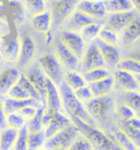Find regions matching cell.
<instances>
[{
  "label": "cell",
  "mask_w": 140,
  "mask_h": 150,
  "mask_svg": "<svg viewBox=\"0 0 140 150\" xmlns=\"http://www.w3.org/2000/svg\"><path fill=\"white\" fill-rule=\"evenodd\" d=\"M76 9L79 11L86 13L89 17L93 19H103L106 14L105 8H104L103 0L98 1H89V0H79Z\"/></svg>",
  "instance_id": "obj_15"
},
{
  "label": "cell",
  "mask_w": 140,
  "mask_h": 150,
  "mask_svg": "<svg viewBox=\"0 0 140 150\" xmlns=\"http://www.w3.org/2000/svg\"><path fill=\"white\" fill-rule=\"evenodd\" d=\"M26 144H28V128L26 126H22L20 129H18V134L12 149L14 150H26Z\"/></svg>",
  "instance_id": "obj_37"
},
{
  "label": "cell",
  "mask_w": 140,
  "mask_h": 150,
  "mask_svg": "<svg viewBox=\"0 0 140 150\" xmlns=\"http://www.w3.org/2000/svg\"><path fill=\"white\" fill-rule=\"evenodd\" d=\"M89 1H98V0H89Z\"/></svg>",
  "instance_id": "obj_52"
},
{
  "label": "cell",
  "mask_w": 140,
  "mask_h": 150,
  "mask_svg": "<svg viewBox=\"0 0 140 150\" xmlns=\"http://www.w3.org/2000/svg\"><path fill=\"white\" fill-rule=\"evenodd\" d=\"M17 83L20 86L23 90H24L28 94H29L30 98H32V99H34V100H37L41 102V98H40V94L37 93L36 89L34 88V86L31 82H30V80L25 77L24 75H23V72L21 71L20 76H19V78H18V81Z\"/></svg>",
  "instance_id": "obj_34"
},
{
  "label": "cell",
  "mask_w": 140,
  "mask_h": 150,
  "mask_svg": "<svg viewBox=\"0 0 140 150\" xmlns=\"http://www.w3.org/2000/svg\"><path fill=\"white\" fill-rule=\"evenodd\" d=\"M69 149L71 150H91L93 149L92 145L90 144V142L88 140L87 138L82 136L81 134H79L78 136L76 137L72 144L70 145Z\"/></svg>",
  "instance_id": "obj_40"
},
{
  "label": "cell",
  "mask_w": 140,
  "mask_h": 150,
  "mask_svg": "<svg viewBox=\"0 0 140 150\" xmlns=\"http://www.w3.org/2000/svg\"><path fill=\"white\" fill-rule=\"evenodd\" d=\"M138 149H140V147H139V148H138Z\"/></svg>",
  "instance_id": "obj_53"
},
{
  "label": "cell",
  "mask_w": 140,
  "mask_h": 150,
  "mask_svg": "<svg viewBox=\"0 0 140 150\" xmlns=\"http://www.w3.org/2000/svg\"><path fill=\"white\" fill-rule=\"evenodd\" d=\"M115 113L116 115L119 117L120 120H123V121H126L128 118L135 116V113H134V111H132V108H129L128 105H124V104L118 105L115 110Z\"/></svg>",
  "instance_id": "obj_43"
},
{
  "label": "cell",
  "mask_w": 140,
  "mask_h": 150,
  "mask_svg": "<svg viewBox=\"0 0 140 150\" xmlns=\"http://www.w3.org/2000/svg\"><path fill=\"white\" fill-rule=\"evenodd\" d=\"M59 40L62 43L66 46L67 48L76 55L79 59H81L83 56V53L86 50V42L81 38L79 32L76 31H69V30H64L59 33Z\"/></svg>",
  "instance_id": "obj_10"
},
{
  "label": "cell",
  "mask_w": 140,
  "mask_h": 150,
  "mask_svg": "<svg viewBox=\"0 0 140 150\" xmlns=\"http://www.w3.org/2000/svg\"><path fill=\"white\" fill-rule=\"evenodd\" d=\"M4 64H2V62H1V60H0V69H1V68H2V67H4Z\"/></svg>",
  "instance_id": "obj_51"
},
{
  "label": "cell",
  "mask_w": 140,
  "mask_h": 150,
  "mask_svg": "<svg viewBox=\"0 0 140 150\" xmlns=\"http://www.w3.org/2000/svg\"><path fill=\"white\" fill-rule=\"evenodd\" d=\"M45 135L43 130L40 132H29L28 130V144L26 149L28 150H35L41 149L44 146L45 142Z\"/></svg>",
  "instance_id": "obj_27"
},
{
  "label": "cell",
  "mask_w": 140,
  "mask_h": 150,
  "mask_svg": "<svg viewBox=\"0 0 140 150\" xmlns=\"http://www.w3.org/2000/svg\"><path fill=\"white\" fill-rule=\"evenodd\" d=\"M81 66L83 71L98 67H105L104 59L96 43H91L88 47H86L83 56L81 57Z\"/></svg>",
  "instance_id": "obj_12"
},
{
  "label": "cell",
  "mask_w": 140,
  "mask_h": 150,
  "mask_svg": "<svg viewBox=\"0 0 140 150\" xmlns=\"http://www.w3.org/2000/svg\"><path fill=\"white\" fill-rule=\"evenodd\" d=\"M23 8L28 17L35 16L46 10L45 0H23Z\"/></svg>",
  "instance_id": "obj_29"
},
{
  "label": "cell",
  "mask_w": 140,
  "mask_h": 150,
  "mask_svg": "<svg viewBox=\"0 0 140 150\" xmlns=\"http://www.w3.org/2000/svg\"><path fill=\"white\" fill-rule=\"evenodd\" d=\"M45 111V106L42 104L37 106L36 112L34 114L32 118H30L29 121L25 122V126L29 132H40L43 130L44 126H43V114Z\"/></svg>",
  "instance_id": "obj_26"
},
{
  "label": "cell",
  "mask_w": 140,
  "mask_h": 150,
  "mask_svg": "<svg viewBox=\"0 0 140 150\" xmlns=\"http://www.w3.org/2000/svg\"><path fill=\"white\" fill-rule=\"evenodd\" d=\"M108 75H111V72L105 67L93 68V69H90V70L83 71L82 74L83 78H84L87 83H90V82H93V81H98L100 79H103V78L107 77Z\"/></svg>",
  "instance_id": "obj_32"
},
{
  "label": "cell",
  "mask_w": 140,
  "mask_h": 150,
  "mask_svg": "<svg viewBox=\"0 0 140 150\" xmlns=\"http://www.w3.org/2000/svg\"><path fill=\"white\" fill-rule=\"evenodd\" d=\"M79 0H55L52 4V28H58L74 11Z\"/></svg>",
  "instance_id": "obj_8"
},
{
  "label": "cell",
  "mask_w": 140,
  "mask_h": 150,
  "mask_svg": "<svg viewBox=\"0 0 140 150\" xmlns=\"http://www.w3.org/2000/svg\"><path fill=\"white\" fill-rule=\"evenodd\" d=\"M20 74L17 66H4L0 69V98L6 96L9 89L17 83Z\"/></svg>",
  "instance_id": "obj_13"
},
{
  "label": "cell",
  "mask_w": 140,
  "mask_h": 150,
  "mask_svg": "<svg viewBox=\"0 0 140 150\" xmlns=\"http://www.w3.org/2000/svg\"><path fill=\"white\" fill-rule=\"evenodd\" d=\"M123 123H125L126 125L135 127V128H140V118L136 116H132L130 118H128L126 121H123Z\"/></svg>",
  "instance_id": "obj_46"
},
{
  "label": "cell",
  "mask_w": 140,
  "mask_h": 150,
  "mask_svg": "<svg viewBox=\"0 0 140 150\" xmlns=\"http://www.w3.org/2000/svg\"><path fill=\"white\" fill-rule=\"evenodd\" d=\"M114 83H115L114 77L112 75H108L103 79L93 81V82H90V83L87 84L91 89V92H92L93 96H101L108 94L112 91L113 87H114Z\"/></svg>",
  "instance_id": "obj_22"
},
{
  "label": "cell",
  "mask_w": 140,
  "mask_h": 150,
  "mask_svg": "<svg viewBox=\"0 0 140 150\" xmlns=\"http://www.w3.org/2000/svg\"><path fill=\"white\" fill-rule=\"evenodd\" d=\"M55 46H56V57L60 62V64H62L68 70H76L79 66L80 59L76 55L72 54L66 46L62 44L59 38L56 41Z\"/></svg>",
  "instance_id": "obj_17"
},
{
  "label": "cell",
  "mask_w": 140,
  "mask_h": 150,
  "mask_svg": "<svg viewBox=\"0 0 140 150\" xmlns=\"http://www.w3.org/2000/svg\"><path fill=\"white\" fill-rule=\"evenodd\" d=\"M4 122H6V126L7 127H11V128L14 129H20L22 126L25 125L24 118L21 116L18 112H12L6 114Z\"/></svg>",
  "instance_id": "obj_36"
},
{
  "label": "cell",
  "mask_w": 140,
  "mask_h": 150,
  "mask_svg": "<svg viewBox=\"0 0 140 150\" xmlns=\"http://www.w3.org/2000/svg\"><path fill=\"white\" fill-rule=\"evenodd\" d=\"M123 43L125 45H129L136 42L140 38V17L137 16L122 32Z\"/></svg>",
  "instance_id": "obj_23"
},
{
  "label": "cell",
  "mask_w": 140,
  "mask_h": 150,
  "mask_svg": "<svg viewBox=\"0 0 140 150\" xmlns=\"http://www.w3.org/2000/svg\"><path fill=\"white\" fill-rule=\"evenodd\" d=\"M137 80V83H138V88H139V92H140V75H135Z\"/></svg>",
  "instance_id": "obj_50"
},
{
  "label": "cell",
  "mask_w": 140,
  "mask_h": 150,
  "mask_svg": "<svg viewBox=\"0 0 140 150\" xmlns=\"http://www.w3.org/2000/svg\"><path fill=\"white\" fill-rule=\"evenodd\" d=\"M69 124H71V120H70L69 116L67 114H64L62 111L55 112L54 115L52 116V118H50L49 121H48V123L43 128L45 138L47 139V138L52 137L53 135L58 133L60 129L65 128Z\"/></svg>",
  "instance_id": "obj_14"
},
{
  "label": "cell",
  "mask_w": 140,
  "mask_h": 150,
  "mask_svg": "<svg viewBox=\"0 0 140 150\" xmlns=\"http://www.w3.org/2000/svg\"><path fill=\"white\" fill-rule=\"evenodd\" d=\"M112 134H113V138H112V139H113L122 149H126V150L136 149L135 146L132 145V142L129 140V138L126 136V134L124 133L122 129L113 128Z\"/></svg>",
  "instance_id": "obj_33"
},
{
  "label": "cell",
  "mask_w": 140,
  "mask_h": 150,
  "mask_svg": "<svg viewBox=\"0 0 140 150\" xmlns=\"http://www.w3.org/2000/svg\"><path fill=\"white\" fill-rule=\"evenodd\" d=\"M6 96L11 98V99H28V98H30L29 94L18 83H14L12 87L9 89V91L7 92Z\"/></svg>",
  "instance_id": "obj_42"
},
{
  "label": "cell",
  "mask_w": 140,
  "mask_h": 150,
  "mask_svg": "<svg viewBox=\"0 0 140 150\" xmlns=\"http://www.w3.org/2000/svg\"><path fill=\"white\" fill-rule=\"evenodd\" d=\"M2 101V108L6 114L12 112H18L20 108H24L26 105H35V106H40L42 103L40 101L34 100L32 98H28V99H11L8 96H4L1 98Z\"/></svg>",
  "instance_id": "obj_20"
},
{
  "label": "cell",
  "mask_w": 140,
  "mask_h": 150,
  "mask_svg": "<svg viewBox=\"0 0 140 150\" xmlns=\"http://www.w3.org/2000/svg\"><path fill=\"white\" fill-rule=\"evenodd\" d=\"M64 81L68 84V87L71 90H77L78 88L82 87L84 84H87L86 80L83 78V76L81 74H79L78 71L76 70H68L66 75L64 76Z\"/></svg>",
  "instance_id": "obj_28"
},
{
  "label": "cell",
  "mask_w": 140,
  "mask_h": 150,
  "mask_svg": "<svg viewBox=\"0 0 140 150\" xmlns=\"http://www.w3.org/2000/svg\"><path fill=\"white\" fill-rule=\"evenodd\" d=\"M126 103L134 111V113L140 114V92L127 91V93H126Z\"/></svg>",
  "instance_id": "obj_39"
},
{
  "label": "cell",
  "mask_w": 140,
  "mask_h": 150,
  "mask_svg": "<svg viewBox=\"0 0 140 150\" xmlns=\"http://www.w3.org/2000/svg\"><path fill=\"white\" fill-rule=\"evenodd\" d=\"M84 106L93 120H104L112 112L114 103L113 100L106 94L101 96H93L87 103H84Z\"/></svg>",
  "instance_id": "obj_6"
},
{
  "label": "cell",
  "mask_w": 140,
  "mask_h": 150,
  "mask_svg": "<svg viewBox=\"0 0 140 150\" xmlns=\"http://www.w3.org/2000/svg\"><path fill=\"white\" fill-rule=\"evenodd\" d=\"M101 28H102V25L100 24L99 22L95 21L83 26L82 29L79 31V33L81 35V38L84 40V42H91L98 38Z\"/></svg>",
  "instance_id": "obj_30"
},
{
  "label": "cell",
  "mask_w": 140,
  "mask_h": 150,
  "mask_svg": "<svg viewBox=\"0 0 140 150\" xmlns=\"http://www.w3.org/2000/svg\"><path fill=\"white\" fill-rule=\"evenodd\" d=\"M18 129L11 128V127H4L0 129V149L9 150L12 149L16 137H17Z\"/></svg>",
  "instance_id": "obj_25"
},
{
  "label": "cell",
  "mask_w": 140,
  "mask_h": 150,
  "mask_svg": "<svg viewBox=\"0 0 140 150\" xmlns=\"http://www.w3.org/2000/svg\"><path fill=\"white\" fill-rule=\"evenodd\" d=\"M95 21H96L95 19L89 17L88 14L81 12V11H79L78 9H74V11L69 14V17L64 21L62 24L65 25L66 30L79 32L83 26H86L89 23H92V22Z\"/></svg>",
  "instance_id": "obj_16"
},
{
  "label": "cell",
  "mask_w": 140,
  "mask_h": 150,
  "mask_svg": "<svg viewBox=\"0 0 140 150\" xmlns=\"http://www.w3.org/2000/svg\"><path fill=\"white\" fill-rule=\"evenodd\" d=\"M72 124L78 128L79 133L82 136L87 138L92 145L93 149H101V150H113V149H122L110 136L100 130L99 128L94 127V125L88 124L86 122L79 120L77 117L70 118Z\"/></svg>",
  "instance_id": "obj_2"
},
{
  "label": "cell",
  "mask_w": 140,
  "mask_h": 150,
  "mask_svg": "<svg viewBox=\"0 0 140 150\" xmlns=\"http://www.w3.org/2000/svg\"><path fill=\"white\" fill-rule=\"evenodd\" d=\"M116 68L118 69H124L129 72H132L134 75H140V62L135 58H125L120 59Z\"/></svg>",
  "instance_id": "obj_35"
},
{
  "label": "cell",
  "mask_w": 140,
  "mask_h": 150,
  "mask_svg": "<svg viewBox=\"0 0 140 150\" xmlns=\"http://www.w3.org/2000/svg\"><path fill=\"white\" fill-rule=\"evenodd\" d=\"M57 88L59 90L60 99H62V108L65 110V112L69 116V118L77 117L88 124L94 125V120L88 113L84 104L76 98L74 91L68 87V84L64 80L58 84Z\"/></svg>",
  "instance_id": "obj_1"
},
{
  "label": "cell",
  "mask_w": 140,
  "mask_h": 150,
  "mask_svg": "<svg viewBox=\"0 0 140 150\" xmlns=\"http://www.w3.org/2000/svg\"><path fill=\"white\" fill-rule=\"evenodd\" d=\"M38 66L42 69L43 74L46 76V78H48L53 81L54 83L58 84L64 80L62 70V64L56 57V55L53 54H44L38 58Z\"/></svg>",
  "instance_id": "obj_5"
},
{
  "label": "cell",
  "mask_w": 140,
  "mask_h": 150,
  "mask_svg": "<svg viewBox=\"0 0 140 150\" xmlns=\"http://www.w3.org/2000/svg\"><path fill=\"white\" fill-rule=\"evenodd\" d=\"M11 29L7 16H0V40L10 35Z\"/></svg>",
  "instance_id": "obj_44"
},
{
  "label": "cell",
  "mask_w": 140,
  "mask_h": 150,
  "mask_svg": "<svg viewBox=\"0 0 140 150\" xmlns=\"http://www.w3.org/2000/svg\"><path fill=\"white\" fill-rule=\"evenodd\" d=\"M130 2L132 4V8L135 11L140 13V0H130Z\"/></svg>",
  "instance_id": "obj_48"
},
{
  "label": "cell",
  "mask_w": 140,
  "mask_h": 150,
  "mask_svg": "<svg viewBox=\"0 0 140 150\" xmlns=\"http://www.w3.org/2000/svg\"><path fill=\"white\" fill-rule=\"evenodd\" d=\"M98 46L100 48V52L102 54V57L104 59L105 66L110 67V68H116L118 62L120 60V55L118 50L116 48V46L110 45V44H105V43L98 41L96 42Z\"/></svg>",
  "instance_id": "obj_21"
},
{
  "label": "cell",
  "mask_w": 140,
  "mask_h": 150,
  "mask_svg": "<svg viewBox=\"0 0 140 150\" xmlns=\"http://www.w3.org/2000/svg\"><path fill=\"white\" fill-rule=\"evenodd\" d=\"M4 117H6V113L2 108V101L0 98V129H2L6 127V122H4Z\"/></svg>",
  "instance_id": "obj_47"
},
{
  "label": "cell",
  "mask_w": 140,
  "mask_h": 150,
  "mask_svg": "<svg viewBox=\"0 0 140 150\" xmlns=\"http://www.w3.org/2000/svg\"><path fill=\"white\" fill-rule=\"evenodd\" d=\"M106 13L125 12L134 10L130 0H103Z\"/></svg>",
  "instance_id": "obj_24"
},
{
  "label": "cell",
  "mask_w": 140,
  "mask_h": 150,
  "mask_svg": "<svg viewBox=\"0 0 140 150\" xmlns=\"http://www.w3.org/2000/svg\"><path fill=\"white\" fill-rule=\"evenodd\" d=\"M114 80L119 88H122L125 91H139L138 83H137L136 77L134 74L129 72L124 69H118L116 68L114 72Z\"/></svg>",
  "instance_id": "obj_18"
},
{
  "label": "cell",
  "mask_w": 140,
  "mask_h": 150,
  "mask_svg": "<svg viewBox=\"0 0 140 150\" xmlns=\"http://www.w3.org/2000/svg\"><path fill=\"white\" fill-rule=\"evenodd\" d=\"M137 17L135 10L125 11V12L106 13L105 14V25L114 30L116 33H122L124 29Z\"/></svg>",
  "instance_id": "obj_11"
},
{
  "label": "cell",
  "mask_w": 140,
  "mask_h": 150,
  "mask_svg": "<svg viewBox=\"0 0 140 150\" xmlns=\"http://www.w3.org/2000/svg\"><path fill=\"white\" fill-rule=\"evenodd\" d=\"M19 38H20L21 44L20 55L16 66L20 70H23L24 68L33 63L35 53H36V43L34 41V38L26 32H23L21 35H19Z\"/></svg>",
  "instance_id": "obj_7"
},
{
  "label": "cell",
  "mask_w": 140,
  "mask_h": 150,
  "mask_svg": "<svg viewBox=\"0 0 140 150\" xmlns=\"http://www.w3.org/2000/svg\"><path fill=\"white\" fill-rule=\"evenodd\" d=\"M36 108H37V106H35V105H26L24 108H20V110L18 111V113H19L21 116L24 118V121L26 122V121H29L30 118H32V117L34 116V114L36 112Z\"/></svg>",
  "instance_id": "obj_45"
},
{
  "label": "cell",
  "mask_w": 140,
  "mask_h": 150,
  "mask_svg": "<svg viewBox=\"0 0 140 150\" xmlns=\"http://www.w3.org/2000/svg\"><path fill=\"white\" fill-rule=\"evenodd\" d=\"M79 134L80 133L78 128L71 122V124L66 126L65 128L60 129L52 137L45 139L43 148L45 149H69L70 145L72 144V142Z\"/></svg>",
  "instance_id": "obj_3"
},
{
  "label": "cell",
  "mask_w": 140,
  "mask_h": 150,
  "mask_svg": "<svg viewBox=\"0 0 140 150\" xmlns=\"http://www.w3.org/2000/svg\"><path fill=\"white\" fill-rule=\"evenodd\" d=\"M72 91H74V90H72ZM74 96H76V98H77L80 102H82L83 104L87 103L88 101L91 100V99L93 98V94H92V92H91V89L89 88L88 84H84L82 87L78 88L77 90H74Z\"/></svg>",
  "instance_id": "obj_41"
},
{
  "label": "cell",
  "mask_w": 140,
  "mask_h": 150,
  "mask_svg": "<svg viewBox=\"0 0 140 150\" xmlns=\"http://www.w3.org/2000/svg\"><path fill=\"white\" fill-rule=\"evenodd\" d=\"M30 25L33 31L37 33L45 34L52 29V14L49 10H44L43 12H40L30 17Z\"/></svg>",
  "instance_id": "obj_19"
},
{
  "label": "cell",
  "mask_w": 140,
  "mask_h": 150,
  "mask_svg": "<svg viewBox=\"0 0 140 150\" xmlns=\"http://www.w3.org/2000/svg\"><path fill=\"white\" fill-rule=\"evenodd\" d=\"M98 38H99L101 42L105 43V44H110V45H114V46L117 45L118 41H119L118 33H116L114 30H112L111 28H108L106 25L101 28L99 35H98Z\"/></svg>",
  "instance_id": "obj_31"
},
{
  "label": "cell",
  "mask_w": 140,
  "mask_h": 150,
  "mask_svg": "<svg viewBox=\"0 0 140 150\" xmlns=\"http://www.w3.org/2000/svg\"><path fill=\"white\" fill-rule=\"evenodd\" d=\"M123 124L124 125L122 127V130L126 134V136L132 142L135 148L138 149L140 147V128H135V127H132V126H128L125 123H123Z\"/></svg>",
  "instance_id": "obj_38"
},
{
  "label": "cell",
  "mask_w": 140,
  "mask_h": 150,
  "mask_svg": "<svg viewBox=\"0 0 140 150\" xmlns=\"http://www.w3.org/2000/svg\"><path fill=\"white\" fill-rule=\"evenodd\" d=\"M132 58H135V59H137V60H139L140 62V48L139 50H137L134 54H132Z\"/></svg>",
  "instance_id": "obj_49"
},
{
  "label": "cell",
  "mask_w": 140,
  "mask_h": 150,
  "mask_svg": "<svg viewBox=\"0 0 140 150\" xmlns=\"http://www.w3.org/2000/svg\"><path fill=\"white\" fill-rule=\"evenodd\" d=\"M23 75L30 80V82L33 84L36 89L37 93L41 98V103L45 106V99H46V76L43 74L42 69L40 68L38 64H31L30 66L24 68Z\"/></svg>",
  "instance_id": "obj_9"
},
{
  "label": "cell",
  "mask_w": 140,
  "mask_h": 150,
  "mask_svg": "<svg viewBox=\"0 0 140 150\" xmlns=\"http://www.w3.org/2000/svg\"><path fill=\"white\" fill-rule=\"evenodd\" d=\"M8 36L0 40V60L4 66H16L20 55V38L18 34L11 38Z\"/></svg>",
  "instance_id": "obj_4"
}]
</instances>
